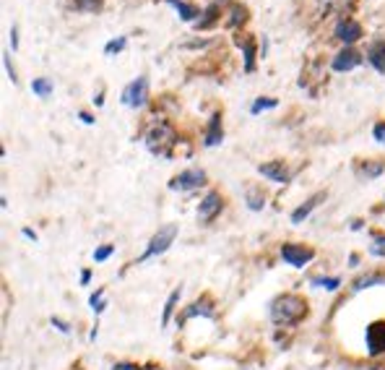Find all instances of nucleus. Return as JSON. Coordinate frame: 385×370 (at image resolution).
<instances>
[{
    "label": "nucleus",
    "mask_w": 385,
    "mask_h": 370,
    "mask_svg": "<svg viewBox=\"0 0 385 370\" xmlns=\"http://www.w3.org/2000/svg\"><path fill=\"white\" fill-rule=\"evenodd\" d=\"M304 318H307V300L302 295L284 292V295H279V298L271 302V321L276 323V326H281V329L297 326Z\"/></svg>",
    "instance_id": "1"
},
{
    "label": "nucleus",
    "mask_w": 385,
    "mask_h": 370,
    "mask_svg": "<svg viewBox=\"0 0 385 370\" xmlns=\"http://www.w3.org/2000/svg\"><path fill=\"white\" fill-rule=\"evenodd\" d=\"M175 143H177V133L172 128V123H167V120H156L152 128L146 131V149L152 154L169 159Z\"/></svg>",
    "instance_id": "2"
},
{
    "label": "nucleus",
    "mask_w": 385,
    "mask_h": 370,
    "mask_svg": "<svg viewBox=\"0 0 385 370\" xmlns=\"http://www.w3.org/2000/svg\"><path fill=\"white\" fill-rule=\"evenodd\" d=\"M177 225H164V227L156 229V235H154L152 240H149V245H146V251L141 253L138 258H136V263H143V261H149V258H154V256H162V253L169 251V245L175 243L177 238ZM133 263V266H136Z\"/></svg>",
    "instance_id": "3"
},
{
    "label": "nucleus",
    "mask_w": 385,
    "mask_h": 370,
    "mask_svg": "<svg viewBox=\"0 0 385 370\" xmlns=\"http://www.w3.org/2000/svg\"><path fill=\"white\" fill-rule=\"evenodd\" d=\"M123 105L133 110H141L149 105V79L146 76H138L136 81H130L123 89Z\"/></svg>",
    "instance_id": "4"
},
{
    "label": "nucleus",
    "mask_w": 385,
    "mask_h": 370,
    "mask_svg": "<svg viewBox=\"0 0 385 370\" xmlns=\"http://www.w3.org/2000/svg\"><path fill=\"white\" fill-rule=\"evenodd\" d=\"M313 258H315V251L310 245H300V243H284L281 245V261L294 266V269H302Z\"/></svg>",
    "instance_id": "5"
},
{
    "label": "nucleus",
    "mask_w": 385,
    "mask_h": 370,
    "mask_svg": "<svg viewBox=\"0 0 385 370\" xmlns=\"http://www.w3.org/2000/svg\"><path fill=\"white\" fill-rule=\"evenodd\" d=\"M200 185H206V172L198 167H190V169H183L180 175H175V178L169 180V191H196V188H200Z\"/></svg>",
    "instance_id": "6"
},
{
    "label": "nucleus",
    "mask_w": 385,
    "mask_h": 370,
    "mask_svg": "<svg viewBox=\"0 0 385 370\" xmlns=\"http://www.w3.org/2000/svg\"><path fill=\"white\" fill-rule=\"evenodd\" d=\"M364 345H367V355H370V358L385 355V321H375L367 326V331H364Z\"/></svg>",
    "instance_id": "7"
},
{
    "label": "nucleus",
    "mask_w": 385,
    "mask_h": 370,
    "mask_svg": "<svg viewBox=\"0 0 385 370\" xmlns=\"http://www.w3.org/2000/svg\"><path fill=\"white\" fill-rule=\"evenodd\" d=\"M224 209V196L219 191H209L198 203V219L200 222H214L216 216L222 214Z\"/></svg>",
    "instance_id": "8"
},
{
    "label": "nucleus",
    "mask_w": 385,
    "mask_h": 370,
    "mask_svg": "<svg viewBox=\"0 0 385 370\" xmlns=\"http://www.w3.org/2000/svg\"><path fill=\"white\" fill-rule=\"evenodd\" d=\"M333 37H336L339 42H344L346 48H351L354 42L362 39V24L354 21V19H341L339 24H336V29H333Z\"/></svg>",
    "instance_id": "9"
},
{
    "label": "nucleus",
    "mask_w": 385,
    "mask_h": 370,
    "mask_svg": "<svg viewBox=\"0 0 385 370\" xmlns=\"http://www.w3.org/2000/svg\"><path fill=\"white\" fill-rule=\"evenodd\" d=\"M362 58L364 55H360L357 50L351 48H344L341 52H336V58L331 60V68L336 73H346V71H354L357 65H362Z\"/></svg>",
    "instance_id": "10"
},
{
    "label": "nucleus",
    "mask_w": 385,
    "mask_h": 370,
    "mask_svg": "<svg viewBox=\"0 0 385 370\" xmlns=\"http://www.w3.org/2000/svg\"><path fill=\"white\" fill-rule=\"evenodd\" d=\"M258 172H260L263 178L279 183V185H287V183L292 180V172L287 169V165H284L281 159H273V162H266V165H258Z\"/></svg>",
    "instance_id": "11"
},
{
    "label": "nucleus",
    "mask_w": 385,
    "mask_h": 370,
    "mask_svg": "<svg viewBox=\"0 0 385 370\" xmlns=\"http://www.w3.org/2000/svg\"><path fill=\"white\" fill-rule=\"evenodd\" d=\"M193 316H203V318H214L216 316V311H214V300L209 298V295H200L190 308H187L185 313H183V318H180V323H185L187 318H193Z\"/></svg>",
    "instance_id": "12"
},
{
    "label": "nucleus",
    "mask_w": 385,
    "mask_h": 370,
    "mask_svg": "<svg viewBox=\"0 0 385 370\" xmlns=\"http://www.w3.org/2000/svg\"><path fill=\"white\" fill-rule=\"evenodd\" d=\"M323 201H326V191L315 193V196H310V198H307L302 206H297V209L292 212V225H302L304 219H307V216H310L318 209V203H323Z\"/></svg>",
    "instance_id": "13"
},
{
    "label": "nucleus",
    "mask_w": 385,
    "mask_h": 370,
    "mask_svg": "<svg viewBox=\"0 0 385 370\" xmlns=\"http://www.w3.org/2000/svg\"><path fill=\"white\" fill-rule=\"evenodd\" d=\"M367 63L377 73H385V39H375L373 45L367 48Z\"/></svg>",
    "instance_id": "14"
},
{
    "label": "nucleus",
    "mask_w": 385,
    "mask_h": 370,
    "mask_svg": "<svg viewBox=\"0 0 385 370\" xmlns=\"http://www.w3.org/2000/svg\"><path fill=\"white\" fill-rule=\"evenodd\" d=\"M224 138V128H222V115H211L209 120V128H206V136H203V146H216L222 143Z\"/></svg>",
    "instance_id": "15"
},
{
    "label": "nucleus",
    "mask_w": 385,
    "mask_h": 370,
    "mask_svg": "<svg viewBox=\"0 0 385 370\" xmlns=\"http://www.w3.org/2000/svg\"><path fill=\"white\" fill-rule=\"evenodd\" d=\"M375 285H385V274H380V271H370V274H364V276H357L354 279V292H362V289H370V287Z\"/></svg>",
    "instance_id": "16"
},
{
    "label": "nucleus",
    "mask_w": 385,
    "mask_h": 370,
    "mask_svg": "<svg viewBox=\"0 0 385 370\" xmlns=\"http://www.w3.org/2000/svg\"><path fill=\"white\" fill-rule=\"evenodd\" d=\"M383 172H385V162H383V159H370V162H364L362 167H360V178L375 180V178H380Z\"/></svg>",
    "instance_id": "17"
},
{
    "label": "nucleus",
    "mask_w": 385,
    "mask_h": 370,
    "mask_svg": "<svg viewBox=\"0 0 385 370\" xmlns=\"http://www.w3.org/2000/svg\"><path fill=\"white\" fill-rule=\"evenodd\" d=\"M167 3H169V6H175L183 21H196V19L200 16L198 8H196V6H190V3H185V0H167Z\"/></svg>",
    "instance_id": "18"
},
{
    "label": "nucleus",
    "mask_w": 385,
    "mask_h": 370,
    "mask_svg": "<svg viewBox=\"0 0 385 370\" xmlns=\"http://www.w3.org/2000/svg\"><path fill=\"white\" fill-rule=\"evenodd\" d=\"M318 6L323 13H344L354 6V0H318Z\"/></svg>",
    "instance_id": "19"
},
{
    "label": "nucleus",
    "mask_w": 385,
    "mask_h": 370,
    "mask_svg": "<svg viewBox=\"0 0 385 370\" xmlns=\"http://www.w3.org/2000/svg\"><path fill=\"white\" fill-rule=\"evenodd\" d=\"M180 295H183V289H180V287H177V289H172V292H169V298H167V302H164L162 326H169V318H172V313H175L177 302H180Z\"/></svg>",
    "instance_id": "20"
},
{
    "label": "nucleus",
    "mask_w": 385,
    "mask_h": 370,
    "mask_svg": "<svg viewBox=\"0 0 385 370\" xmlns=\"http://www.w3.org/2000/svg\"><path fill=\"white\" fill-rule=\"evenodd\" d=\"M216 21H219V6H216V3H211L209 8L203 11V19L196 21V29H211Z\"/></svg>",
    "instance_id": "21"
},
{
    "label": "nucleus",
    "mask_w": 385,
    "mask_h": 370,
    "mask_svg": "<svg viewBox=\"0 0 385 370\" xmlns=\"http://www.w3.org/2000/svg\"><path fill=\"white\" fill-rule=\"evenodd\" d=\"M70 8L79 13H99L102 11V0H70Z\"/></svg>",
    "instance_id": "22"
},
{
    "label": "nucleus",
    "mask_w": 385,
    "mask_h": 370,
    "mask_svg": "<svg viewBox=\"0 0 385 370\" xmlns=\"http://www.w3.org/2000/svg\"><path fill=\"white\" fill-rule=\"evenodd\" d=\"M247 21V8L245 6H240V3H232V6H229V21H227V24L232 26H242Z\"/></svg>",
    "instance_id": "23"
},
{
    "label": "nucleus",
    "mask_w": 385,
    "mask_h": 370,
    "mask_svg": "<svg viewBox=\"0 0 385 370\" xmlns=\"http://www.w3.org/2000/svg\"><path fill=\"white\" fill-rule=\"evenodd\" d=\"M245 201H247V209H250V212H260V209L266 206V196L258 191V188H250L245 196Z\"/></svg>",
    "instance_id": "24"
},
{
    "label": "nucleus",
    "mask_w": 385,
    "mask_h": 370,
    "mask_svg": "<svg viewBox=\"0 0 385 370\" xmlns=\"http://www.w3.org/2000/svg\"><path fill=\"white\" fill-rule=\"evenodd\" d=\"M240 48H242V55H245V71L253 73L256 71V42L250 39V42H242Z\"/></svg>",
    "instance_id": "25"
},
{
    "label": "nucleus",
    "mask_w": 385,
    "mask_h": 370,
    "mask_svg": "<svg viewBox=\"0 0 385 370\" xmlns=\"http://www.w3.org/2000/svg\"><path fill=\"white\" fill-rule=\"evenodd\" d=\"M32 92H34L39 99H47V96H52V81H50V79H34V81H32Z\"/></svg>",
    "instance_id": "26"
},
{
    "label": "nucleus",
    "mask_w": 385,
    "mask_h": 370,
    "mask_svg": "<svg viewBox=\"0 0 385 370\" xmlns=\"http://www.w3.org/2000/svg\"><path fill=\"white\" fill-rule=\"evenodd\" d=\"M276 105H279V102H276L273 96H258L256 102L250 105V112H253V115H260L263 110H273Z\"/></svg>",
    "instance_id": "27"
},
{
    "label": "nucleus",
    "mask_w": 385,
    "mask_h": 370,
    "mask_svg": "<svg viewBox=\"0 0 385 370\" xmlns=\"http://www.w3.org/2000/svg\"><path fill=\"white\" fill-rule=\"evenodd\" d=\"M89 305H92V311L99 316V313H105L107 308V300H105V287H99L96 292H94L92 298H89Z\"/></svg>",
    "instance_id": "28"
},
{
    "label": "nucleus",
    "mask_w": 385,
    "mask_h": 370,
    "mask_svg": "<svg viewBox=\"0 0 385 370\" xmlns=\"http://www.w3.org/2000/svg\"><path fill=\"white\" fill-rule=\"evenodd\" d=\"M310 285H313V287H326V289H331V292H333V289H339V287H341V279H339V276H315Z\"/></svg>",
    "instance_id": "29"
},
{
    "label": "nucleus",
    "mask_w": 385,
    "mask_h": 370,
    "mask_svg": "<svg viewBox=\"0 0 385 370\" xmlns=\"http://www.w3.org/2000/svg\"><path fill=\"white\" fill-rule=\"evenodd\" d=\"M125 45H128V39H125V37H117V39H112V42H107L105 45V55H117V52L125 50Z\"/></svg>",
    "instance_id": "30"
},
{
    "label": "nucleus",
    "mask_w": 385,
    "mask_h": 370,
    "mask_svg": "<svg viewBox=\"0 0 385 370\" xmlns=\"http://www.w3.org/2000/svg\"><path fill=\"white\" fill-rule=\"evenodd\" d=\"M112 253H115V245H102V248H96V251H94V261L96 263L107 261Z\"/></svg>",
    "instance_id": "31"
},
{
    "label": "nucleus",
    "mask_w": 385,
    "mask_h": 370,
    "mask_svg": "<svg viewBox=\"0 0 385 370\" xmlns=\"http://www.w3.org/2000/svg\"><path fill=\"white\" fill-rule=\"evenodd\" d=\"M370 253H373V256H385V235H375L373 245H370Z\"/></svg>",
    "instance_id": "32"
},
{
    "label": "nucleus",
    "mask_w": 385,
    "mask_h": 370,
    "mask_svg": "<svg viewBox=\"0 0 385 370\" xmlns=\"http://www.w3.org/2000/svg\"><path fill=\"white\" fill-rule=\"evenodd\" d=\"M3 63H6V73H8V79H11L13 84H19V76H16V68H13L11 55H8V52H6V55H3Z\"/></svg>",
    "instance_id": "33"
},
{
    "label": "nucleus",
    "mask_w": 385,
    "mask_h": 370,
    "mask_svg": "<svg viewBox=\"0 0 385 370\" xmlns=\"http://www.w3.org/2000/svg\"><path fill=\"white\" fill-rule=\"evenodd\" d=\"M373 138H375L377 143H385V120H380V123H375Z\"/></svg>",
    "instance_id": "34"
},
{
    "label": "nucleus",
    "mask_w": 385,
    "mask_h": 370,
    "mask_svg": "<svg viewBox=\"0 0 385 370\" xmlns=\"http://www.w3.org/2000/svg\"><path fill=\"white\" fill-rule=\"evenodd\" d=\"M50 323H52V326H55L58 331H63V334H68V331H70V326H68V323L63 321V318H58V316H52V318H50Z\"/></svg>",
    "instance_id": "35"
},
{
    "label": "nucleus",
    "mask_w": 385,
    "mask_h": 370,
    "mask_svg": "<svg viewBox=\"0 0 385 370\" xmlns=\"http://www.w3.org/2000/svg\"><path fill=\"white\" fill-rule=\"evenodd\" d=\"M11 50H13V52L19 50V26H16V24L11 26Z\"/></svg>",
    "instance_id": "36"
},
{
    "label": "nucleus",
    "mask_w": 385,
    "mask_h": 370,
    "mask_svg": "<svg viewBox=\"0 0 385 370\" xmlns=\"http://www.w3.org/2000/svg\"><path fill=\"white\" fill-rule=\"evenodd\" d=\"M89 282H92V269H83V271H81V285L86 287Z\"/></svg>",
    "instance_id": "37"
},
{
    "label": "nucleus",
    "mask_w": 385,
    "mask_h": 370,
    "mask_svg": "<svg viewBox=\"0 0 385 370\" xmlns=\"http://www.w3.org/2000/svg\"><path fill=\"white\" fill-rule=\"evenodd\" d=\"M21 235H23L26 240H37V232H34V229H29V227H23V229H21Z\"/></svg>",
    "instance_id": "38"
},
{
    "label": "nucleus",
    "mask_w": 385,
    "mask_h": 370,
    "mask_svg": "<svg viewBox=\"0 0 385 370\" xmlns=\"http://www.w3.org/2000/svg\"><path fill=\"white\" fill-rule=\"evenodd\" d=\"M79 118H81L83 123H86V125H94V118L89 115V112H79Z\"/></svg>",
    "instance_id": "39"
},
{
    "label": "nucleus",
    "mask_w": 385,
    "mask_h": 370,
    "mask_svg": "<svg viewBox=\"0 0 385 370\" xmlns=\"http://www.w3.org/2000/svg\"><path fill=\"white\" fill-rule=\"evenodd\" d=\"M146 370H162V368H154V365H149V368H146Z\"/></svg>",
    "instance_id": "40"
}]
</instances>
